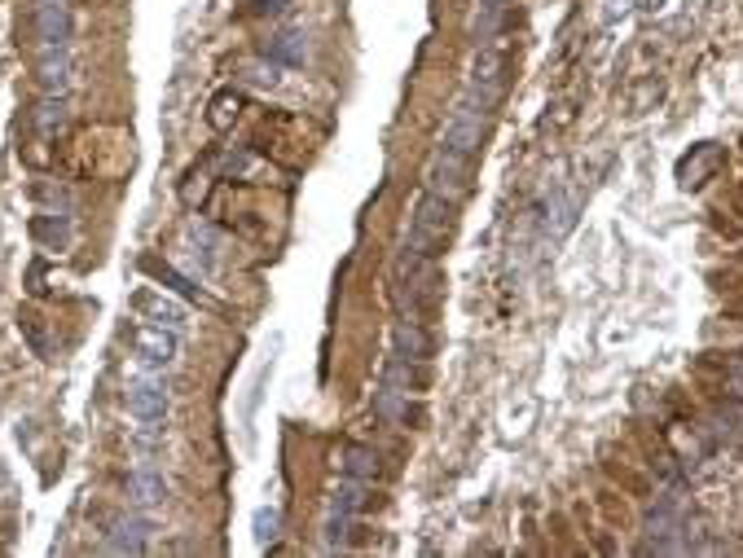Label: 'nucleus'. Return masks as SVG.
<instances>
[{
  "instance_id": "nucleus-1",
  "label": "nucleus",
  "mask_w": 743,
  "mask_h": 558,
  "mask_svg": "<svg viewBox=\"0 0 743 558\" xmlns=\"http://www.w3.org/2000/svg\"><path fill=\"white\" fill-rule=\"evenodd\" d=\"M453 229H458V203H449V198H440V194H431V189H423V198L414 203V216H409L405 251L436 260V255L445 251V242L453 238Z\"/></svg>"
},
{
  "instance_id": "nucleus-2",
  "label": "nucleus",
  "mask_w": 743,
  "mask_h": 558,
  "mask_svg": "<svg viewBox=\"0 0 743 558\" xmlns=\"http://www.w3.org/2000/svg\"><path fill=\"white\" fill-rule=\"evenodd\" d=\"M506 75H510V58L502 44H480V53H475L471 62V80H467V102L480 106L484 115H493L497 102H502L506 93Z\"/></svg>"
},
{
  "instance_id": "nucleus-3",
  "label": "nucleus",
  "mask_w": 743,
  "mask_h": 558,
  "mask_svg": "<svg viewBox=\"0 0 743 558\" xmlns=\"http://www.w3.org/2000/svg\"><path fill=\"white\" fill-rule=\"evenodd\" d=\"M471 176H475V154L449 150V145H440L427 163V189L449 198V203H462L471 194Z\"/></svg>"
},
{
  "instance_id": "nucleus-4",
  "label": "nucleus",
  "mask_w": 743,
  "mask_h": 558,
  "mask_svg": "<svg viewBox=\"0 0 743 558\" xmlns=\"http://www.w3.org/2000/svg\"><path fill=\"white\" fill-rule=\"evenodd\" d=\"M365 493H370L365 479H352V475L339 479V488L330 493V506H326V550H339L348 541L352 519L365 510Z\"/></svg>"
},
{
  "instance_id": "nucleus-5",
  "label": "nucleus",
  "mask_w": 743,
  "mask_h": 558,
  "mask_svg": "<svg viewBox=\"0 0 743 558\" xmlns=\"http://www.w3.org/2000/svg\"><path fill=\"white\" fill-rule=\"evenodd\" d=\"M132 352L146 370H172L176 356H181V339L168 326H137L132 330Z\"/></svg>"
},
{
  "instance_id": "nucleus-6",
  "label": "nucleus",
  "mask_w": 743,
  "mask_h": 558,
  "mask_svg": "<svg viewBox=\"0 0 743 558\" xmlns=\"http://www.w3.org/2000/svg\"><path fill=\"white\" fill-rule=\"evenodd\" d=\"M124 405H128V414L137 418V422L154 427V422L168 418V387H163V378L141 374V378H132V383H128Z\"/></svg>"
},
{
  "instance_id": "nucleus-7",
  "label": "nucleus",
  "mask_w": 743,
  "mask_h": 558,
  "mask_svg": "<svg viewBox=\"0 0 743 558\" xmlns=\"http://www.w3.org/2000/svg\"><path fill=\"white\" fill-rule=\"evenodd\" d=\"M484 110L471 106L467 97H462L458 106H453L449 124H445V137H440V145H449V150H462V154H480V141H484Z\"/></svg>"
},
{
  "instance_id": "nucleus-8",
  "label": "nucleus",
  "mask_w": 743,
  "mask_h": 558,
  "mask_svg": "<svg viewBox=\"0 0 743 558\" xmlns=\"http://www.w3.org/2000/svg\"><path fill=\"white\" fill-rule=\"evenodd\" d=\"M36 40H40V53L66 49V40H71V14H66L62 0H40L36 5Z\"/></svg>"
},
{
  "instance_id": "nucleus-9",
  "label": "nucleus",
  "mask_w": 743,
  "mask_h": 558,
  "mask_svg": "<svg viewBox=\"0 0 743 558\" xmlns=\"http://www.w3.org/2000/svg\"><path fill=\"white\" fill-rule=\"evenodd\" d=\"M132 308L146 312L154 326H168V330H185V321H190V308L172 295H159V290H137V295H132Z\"/></svg>"
},
{
  "instance_id": "nucleus-10",
  "label": "nucleus",
  "mask_w": 743,
  "mask_h": 558,
  "mask_svg": "<svg viewBox=\"0 0 743 558\" xmlns=\"http://www.w3.org/2000/svg\"><path fill=\"white\" fill-rule=\"evenodd\" d=\"M717 167H722V145L704 141V145H695V154H686L678 163V181H682V189H700Z\"/></svg>"
},
{
  "instance_id": "nucleus-11",
  "label": "nucleus",
  "mask_w": 743,
  "mask_h": 558,
  "mask_svg": "<svg viewBox=\"0 0 743 558\" xmlns=\"http://www.w3.org/2000/svg\"><path fill=\"white\" fill-rule=\"evenodd\" d=\"M128 497L137 501L141 510L163 506V501H168V479L154 471V466H137V471L128 475Z\"/></svg>"
},
{
  "instance_id": "nucleus-12",
  "label": "nucleus",
  "mask_w": 743,
  "mask_h": 558,
  "mask_svg": "<svg viewBox=\"0 0 743 558\" xmlns=\"http://www.w3.org/2000/svg\"><path fill=\"white\" fill-rule=\"evenodd\" d=\"M392 343H396V356H409V361H427L431 348H436V339H431L423 321H396Z\"/></svg>"
},
{
  "instance_id": "nucleus-13",
  "label": "nucleus",
  "mask_w": 743,
  "mask_h": 558,
  "mask_svg": "<svg viewBox=\"0 0 743 558\" xmlns=\"http://www.w3.org/2000/svg\"><path fill=\"white\" fill-rule=\"evenodd\" d=\"M31 238L40 242L44 251H66L71 247V220H66V211H49V216H31Z\"/></svg>"
},
{
  "instance_id": "nucleus-14",
  "label": "nucleus",
  "mask_w": 743,
  "mask_h": 558,
  "mask_svg": "<svg viewBox=\"0 0 743 558\" xmlns=\"http://www.w3.org/2000/svg\"><path fill=\"white\" fill-rule=\"evenodd\" d=\"M264 58L277 62V66H304L308 36H304V31H277V36L264 44Z\"/></svg>"
},
{
  "instance_id": "nucleus-15",
  "label": "nucleus",
  "mask_w": 743,
  "mask_h": 558,
  "mask_svg": "<svg viewBox=\"0 0 743 558\" xmlns=\"http://www.w3.org/2000/svg\"><path fill=\"white\" fill-rule=\"evenodd\" d=\"M146 541H150V523L146 519H119L115 532H110V541H106V550L110 554H141V550H146Z\"/></svg>"
},
{
  "instance_id": "nucleus-16",
  "label": "nucleus",
  "mask_w": 743,
  "mask_h": 558,
  "mask_svg": "<svg viewBox=\"0 0 743 558\" xmlns=\"http://www.w3.org/2000/svg\"><path fill=\"white\" fill-rule=\"evenodd\" d=\"M40 84H44V93H53V97L66 93V84H71V58H66V49L40 53Z\"/></svg>"
},
{
  "instance_id": "nucleus-17",
  "label": "nucleus",
  "mask_w": 743,
  "mask_h": 558,
  "mask_svg": "<svg viewBox=\"0 0 743 558\" xmlns=\"http://www.w3.org/2000/svg\"><path fill=\"white\" fill-rule=\"evenodd\" d=\"M242 115V93H234V88H225V93L212 97V110H207V124H212L216 132H229L234 128V119Z\"/></svg>"
},
{
  "instance_id": "nucleus-18",
  "label": "nucleus",
  "mask_w": 743,
  "mask_h": 558,
  "mask_svg": "<svg viewBox=\"0 0 743 558\" xmlns=\"http://www.w3.org/2000/svg\"><path fill=\"white\" fill-rule=\"evenodd\" d=\"M343 475L352 479H365V484H374V475H379V453L365 449V444H352L348 453H343Z\"/></svg>"
},
{
  "instance_id": "nucleus-19",
  "label": "nucleus",
  "mask_w": 743,
  "mask_h": 558,
  "mask_svg": "<svg viewBox=\"0 0 743 558\" xmlns=\"http://www.w3.org/2000/svg\"><path fill=\"white\" fill-rule=\"evenodd\" d=\"M18 330L27 334V343H31V348H36V356H44V361H49L53 343H49V334H44V317H40V312L22 308V312H18Z\"/></svg>"
},
{
  "instance_id": "nucleus-20",
  "label": "nucleus",
  "mask_w": 743,
  "mask_h": 558,
  "mask_svg": "<svg viewBox=\"0 0 743 558\" xmlns=\"http://www.w3.org/2000/svg\"><path fill=\"white\" fill-rule=\"evenodd\" d=\"M506 9H510V0H480V22H475V40L489 44L493 31H497V22L506 18Z\"/></svg>"
},
{
  "instance_id": "nucleus-21",
  "label": "nucleus",
  "mask_w": 743,
  "mask_h": 558,
  "mask_svg": "<svg viewBox=\"0 0 743 558\" xmlns=\"http://www.w3.org/2000/svg\"><path fill=\"white\" fill-rule=\"evenodd\" d=\"M141 269H146L150 277H159V282L176 286V290H181V295H198V286L190 282V277H181V273H176L172 264H163V260H150V255H146V260H141Z\"/></svg>"
},
{
  "instance_id": "nucleus-22",
  "label": "nucleus",
  "mask_w": 743,
  "mask_h": 558,
  "mask_svg": "<svg viewBox=\"0 0 743 558\" xmlns=\"http://www.w3.org/2000/svg\"><path fill=\"white\" fill-rule=\"evenodd\" d=\"M277 532H282V510H277V506L255 510V541L269 545V541H277Z\"/></svg>"
},
{
  "instance_id": "nucleus-23",
  "label": "nucleus",
  "mask_w": 743,
  "mask_h": 558,
  "mask_svg": "<svg viewBox=\"0 0 743 558\" xmlns=\"http://www.w3.org/2000/svg\"><path fill=\"white\" fill-rule=\"evenodd\" d=\"M62 119H66V106H62V97L53 102V93H49V102H44L40 110H36V124H40V132H53V128H62Z\"/></svg>"
},
{
  "instance_id": "nucleus-24",
  "label": "nucleus",
  "mask_w": 743,
  "mask_h": 558,
  "mask_svg": "<svg viewBox=\"0 0 743 558\" xmlns=\"http://www.w3.org/2000/svg\"><path fill=\"white\" fill-rule=\"evenodd\" d=\"M31 198H36V203H53V211H71V194H66V189H58V185H31Z\"/></svg>"
},
{
  "instance_id": "nucleus-25",
  "label": "nucleus",
  "mask_w": 743,
  "mask_h": 558,
  "mask_svg": "<svg viewBox=\"0 0 743 558\" xmlns=\"http://www.w3.org/2000/svg\"><path fill=\"white\" fill-rule=\"evenodd\" d=\"M255 9H260V14H282L286 0H255Z\"/></svg>"
},
{
  "instance_id": "nucleus-26",
  "label": "nucleus",
  "mask_w": 743,
  "mask_h": 558,
  "mask_svg": "<svg viewBox=\"0 0 743 558\" xmlns=\"http://www.w3.org/2000/svg\"><path fill=\"white\" fill-rule=\"evenodd\" d=\"M730 387H735V392L743 396V361L735 365V370H730Z\"/></svg>"
}]
</instances>
